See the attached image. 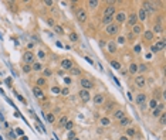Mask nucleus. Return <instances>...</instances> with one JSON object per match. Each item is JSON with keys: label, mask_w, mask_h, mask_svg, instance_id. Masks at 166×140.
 <instances>
[{"label": "nucleus", "mask_w": 166, "mask_h": 140, "mask_svg": "<svg viewBox=\"0 0 166 140\" xmlns=\"http://www.w3.org/2000/svg\"><path fill=\"white\" fill-rule=\"evenodd\" d=\"M119 30H121V28H119V26L116 23H111V24H108V26L105 27V33L108 35H111V37H112V35H116L119 33Z\"/></svg>", "instance_id": "1"}, {"label": "nucleus", "mask_w": 166, "mask_h": 140, "mask_svg": "<svg viewBox=\"0 0 166 140\" xmlns=\"http://www.w3.org/2000/svg\"><path fill=\"white\" fill-rule=\"evenodd\" d=\"M116 13V7L114 6V1H108V6L104 10V17H114Z\"/></svg>", "instance_id": "2"}, {"label": "nucleus", "mask_w": 166, "mask_h": 140, "mask_svg": "<svg viewBox=\"0 0 166 140\" xmlns=\"http://www.w3.org/2000/svg\"><path fill=\"white\" fill-rule=\"evenodd\" d=\"M142 9L148 13V16L156 13V6H155V3H152V1H142Z\"/></svg>", "instance_id": "3"}, {"label": "nucleus", "mask_w": 166, "mask_h": 140, "mask_svg": "<svg viewBox=\"0 0 166 140\" xmlns=\"http://www.w3.org/2000/svg\"><path fill=\"white\" fill-rule=\"evenodd\" d=\"M126 16L128 14L125 13V11H116L115 16H114L115 23H116L118 26H121V24H124V23H126Z\"/></svg>", "instance_id": "4"}, {"label": "nucleus", "mask_w": 166, "mask_h": 140, "mask_svg": "<svg viewBox=\"0 0 166 140\" xmlns=\"http://www.w3.org/2000/svg\"><path fill=\"white\" fill-rule=\"evenodd\" d=\"M36 61V55L34 53H31V51H26V53L23 54V62L27 64V65H31L33 62Z\"/></svg>", "instance_id": "5"}, {"label": "nucleus", "mask_w": 166, "mask_h": 140, "mask_svg": "<svg viewBox=\"0 0 166 140\" xmlns=\"http://www.w3.org/2000/svg\"><path fill=\"white\" fill-rule=\"evenodd\" d=\"M78 96H80V99H81L82 103H88L90 99H91V93H90V91H87V89H81V91L78 92Z\"/></svg>", "instance_id": "6"}, {"label": "nucleus", "mask_w": 166, "mask_h": 140, "mask_svg": "<svg viewBox=\"0 0 166 140\" xmlns=\"http://www.w3.org/2000/svg\"><path fill=\"white\" fill-rule=\"evenodd\" d=\"M126 24H128V27H131V28L135 26V24H138V17H136L135 11H132L131 14L126 16Z\"/></svg>", "instance_id": "7"}, {"label": "nucleus", "mask_w": 166, "mask_h": 140, "mask_svg": "<svg viewBox=\"0 0 166 140\" xmlns=\"http://www.w3.org/2000/svg\"><path fill=\"white\" fill-rule=\"evenodd\" d=\"M135 85H136V88H139V89L146 86V78H145V75H138V76H135Z\"/></svg>", "instance_id": "8"}, {"label": "nucleus", "mask_w": 166, "mask_h": 140, "mask_svg": "<svg viewBox=\"0 0 166 140\" xmlns=\"http://www.w3.org/2000/svg\"><path fill=\"white\" fill-rule=\"evenodd\" d=\"M87 18H88V14L87 11L84 9H78L77 10V20H78L80 23H85L87 21Z\"/></svg>", "instance_id": "9"}, {"label": "nucleus", "mask_w": 166, "mask_h": 140, "mask_svg": "<svg viewBox=\"0 0 166 140\" xmlns=\"http://www.w3.org/2000/svg\"><path fill=\"white\" fill-rule=\"evenodd\" d=\"M72 67H74V62L71 61L70 58H64V60L61 61V68H62V70L70 71L71 68H72Z\"/></svg>", "instance_id": "10"}, {"label": "nucleus", "mask_w": 166, "mask_h": 140, "mask_svg": "<svg viewBox=\"0 0 166 140\" xmlns=\"http://www.w3.org/2000/svg\"><path fill=\"white\" fill-rule=\"evenodd\" d=\"M146 101H148V96H146V93H144V92L138 93L136 98H135V102H136V105L138 106L142 105V103H146Z\"/></svg>", "instance_id": "11"}, {"label": "nucleus", "mask_w": 166, "mask_h": 140, "mask_svg": "<svg viewBox=\"0 0 166 140\" xmlns=\"http://www.w3.org/2000/svg\"><path fill=\"white\" fill-rule=\"evenodd\" d=\"M92 102H94V105L95 106H101L105 102V96L102 95V93H96L95 96L92 98Z\"/></svg>", "instance_id": "12"}, {"label": "nucleus", "mask_w": 166, "mask_h": 140, "mask_svg": "<svg viewBox=\"0 0 166 140\" xmlns=\"http://www.w3.org/2000/svg\"><path fill=\"white\" fill-rule=\"evenodd\" d=\"M80 85H81V88H82V89H87V91H90V89L94 86V85H92V82L88 78H82L81 81H80Z\"/></svg>", "instance_id": "13"}, {"label": "nucleus", "mask_w": 166, "mask_h": 140, "mask_svg": "<svg viewBox=\"0 0 166 140\" xmlns=\"http://www.w3.org/2000/svg\"><path fill=\"white\" fill-rule=\"evenodd\" d=\"M106 50H108V53L115 54L118 51V45L115 44V41H108V43H106Z\"/></svg>", "instance_id": "14"}, {"label": "nucleus", "mask_w": 166, "mask_h": 140, "mask_svg": "<svg viewBox=\"0 0 166 140\" xmlns=\"http://www.w3.org/2000/svg\"><path fill=\"white\" fill-rule=\"evenodd\" d=\"M165 109V105L163 103H159L158 105V108H155V109H152V115H153V118H159L162 115V110Z\"/></svg>", "instance_id": "15"}, {"label": "nucleus", "mask_w": 166, "mask_h": 140, "mask_svg": "<svg viewBox=\"0 0 166 140\" xmlns=\"http://www.w3.org/2000/svg\"><path fill=\"white\" fill-rule=\"evenodd\" d=\"M112 118L115 119V120H121L122 118H125V112H124V109H116L114 112V115H112Z\"/></svg>", "instance_id": "16"}, {"label": "nucleus", "mask_w": 166, "mask_h": 140, "mask_svg": "<svg viewBox=\"0 0 166 140\" xmlns=\"http://www.w3.org/2000/svg\"><path fill=\"white\" fill-rule=\"evenodd\" d=\"M33 93H34V96L37 98V99H41V98H44V92L41 88L38 86H33Z\"/></svg>", "instance_id": "17"}, {"label": "nucleus", "mask_w": 166, "mask_h": 140, "mask_svg": "<svg viewBox=\"0 0 166 140\" xmlns=\"http://www.w3.org/2000/svg\"><path fill=\"white\" fill-rule=\"evenodd\" d=\"M136 17H138V20H140V21H145V20L148 18V13H146V11H145V10L140 7L139 11L136 13Z\"/></svg>", "instance_id": "18"}, {"label": "nucleus", "mask_w": 166, "mask_h": 140, "mask_svg": "<svg viewBox=\"0 0 166 140\" xmlns=\"http://www.w3.org/2000/svg\"><path fill=\"white\" fill-rule=\"evenodd\" d=\"M142 28H144V27L140 26V24H135V26L132 27L131 33H132V34H134V35H135V37H136V35L142 34Z\"/></svg>", "instance_id": "19"}, {"label": "nucleus", "mask_w": 166, "mask_h": 140, "mask_svg": "<svg viewBox=\"0 0 166 140\" xmlns=\"http://www.w3.org/2000/svg\"><path fill=\"white\" fill-rule=\"evenodd\" d=\"M128 74H138V64H136V62H131V64H129Z\"/></svg>", "instance_id": "20"}, {"label": "nucleus", "mask_w": 166, "mask_h": 140, "mask_svg": "<svg viewBox=\"0 0 166 140\" xmlns=\"http://www.w3.org/2000/svg\"><path fill=\"white\" fill-rule=\"evenodd\" d=\"M144 33V38L146 40V41H152L153 37H155V34H153L150 30H146V31H142Z\"/></svg>", "instance_id": "21"}, {"label": "nucleus", "mask_w": 166, "mask_h": 140, "mask_svg": "<svg viewBox=\"0 0 166 140\" xmlns=\"http://www.w3.org/2000/svg\"><path fill=\"white\" fill-rule=\"evenodd\" d=\"M46 85H47V79H46V78H43V76H41V78H38L37 81H36V86L41 88V89H43V88L46 86Z\"/></svg>", "instance_id": "22"}, {"label": "nucleus", "mask_w": 166, "mask_h": 140, "mask_svg": "<svg viewBox=\"0 0 166 140\" xmlns=\"http://www.w3.org/2000/svg\"><path fill=\"white\" fill-rule=\"evenodd\" d=\"M131 122H132V119H129V118H122L121 120H119V126H122V127H126V126H129L131 125Z\"/></svg>", "instance_id": "23"}, {"label": "nucleus", "mask_w": 166, "mask_h": 140, "mask_svg": "<svg viewBox=\"0 0 166 140\" xmlns=\"http://www.w3.org/2000/svg\"><path fill=\"white\" fill-rule=\"evenodd\" d=\"M43 70V65L40 64L38 61H34L33 64H31V71H36V72H38V71Z\"/></svg>", "instance_id": "24"}, {"label": "nucleus", "mask_w": 166, "mask_h": 140, "mask_svg": "<svg viewBox=\"0 0 166 140\" xmlns=\"http://www.w3.org/2000/svg\"><path fill=\"white\" fill-rule=\"evenodd\" d=\"M158 105H159V101H158V98H153V99H150L148 103L149 109H155V108H158Z\"/></svg>", "instance_id": "25"}, {"label": "nucleus", "mask_w": 166, "mask_h": 140, "mask_svg": "<svg viewBox=\"0 0 166 140\" xmlns=\"http://www.w3.org/2000/svg\"><path fill=\"white\" fill-rule=\"evenodd\" d=\"M146 70H148V67H146V64H138V74H145L146 72Z\"/></svg>", "instance_id": "26"}, {"label": "nucleus", "mask_w": 166, "mask_h": 140, "mask_svg": "<svg viewBox=\"0 0 166 140\" xmlns=\"http://www.w3.org/2000/svg\"><path fill=\"white\" fill-rule=\"evenodd\" d=\"M134 136H136V129H134V127H128L126 129V137H134Z\"/></svg>", "instance_id": "27"}, {"label": "nucleus", "mask_w": 166, "mask_h": 140, "mask_svg": "<svg viewBox=\"0 0 166 140\" xmlns=\"http://www.w3.org/2000/svg\"><path fill=\"white\" fill-rule=\"evenodd\" d=\"M68 120H70V119L67 118V116H61V118H60V120H58V126H60V127H64V126H66V123L68 122Z\"/></svg>", "instance_id": "28"}, {"label": "nucleus", "mask_w": 166, "mask_h": 140, "mask_svg": "<svg viewBox=\"0 0 166 140\" xmlns=\"http://www.w3.org/2000/svg\"><path fill=\"white\" fill-rule=\"evenodd\" d=\"M150 31H152L153 34H155V33H162V31H163V26H160V24H155Z\"/></svg>", "instance_id": "29"}, {"label": "nucleus", "mask_w": 166, "mask_h": 140, "mask_svg": "<svg viewBox=\"0 0 166 140\" xmlns=\"http://www.w3.org/2000/svg\"><path fill=\"white\" fill-rule=\"evenodd\" d=\"M68 38H70V41H71V43H77V41H78V34L72 31V33H70Z\"/></svg>", "instance_id": "30"}, {"label": "nucleus", "mask_w": 166, "mask_h": 140, "mask_svg": "<svg viewBox=\"0 0 166 140\" xmlns=\"http://www.w3.org/2000/svg\"><path fill=\"white\" fill-rule=\"evenodd\" d=\"M126 43V40H125V35H119L118 38H116V41H115V44H116V45H124V44Z\"/></svg>", "instance_id": "31"}, {"label": "nucleus", "mask_w": 166, "mask_h": 140, "mask_svg": "<svg viewBox=\"0 0 166 140\" xmlns=\"http://www.w3.org/2000/svg\"><path fill=\"white\" fill-rule=\"evenodd\" d=\"M155 45L158 47V50H159V51L165 50V40H159V41H158V43L155 44Z\"/></svg>", "instance_id": "32"}, {"label": "nucleus", "mask_w": 166, "mask_h": 140, "mask_svg": "<svg viewBox=\"0 0 166 140\" xmlns=\"http://www.w3.org/2000/svg\"><path fill=\"white\" fill-rule=\"evenodd\" d=\"M100 4V1L98 0H90L88 1V6H90V9H96V6Z\"/></svg>", "instance_id": "33"}, {"label": "nucleus", "mask_w": 166, "mask_h": 140, "mask_svg": "<svg viewBox=\"0 0 166 140\" xmlns=\"http://www.w3.org/2000/svg\"><path fill=\"white\" fill-rule=\"evenodd\" d=\"M52 75V71L48 70V68H44L43 70V78H48V76H51Z\"/></svg>", "instance_id": "34"}, {"label": "nucleus", "mask_w": 166, "mask_h": 140, "mask_svg": "<svg viewBox=\"0 0 166 140\" xmlns=\"http://www.w3.org/2000/svg\"><path fill=\"white\" fill-rule=\"evenodd\" d=\"M111 23H114V17H104L102 18V24H105V26H108Z\"/></svg>", "instance_id": "35"}, {"label": "nucleus", "mask_w": 166, "mask_h": 140, "mask_svg": "<svg viewBox=\"0 0 166 140\" xmlns=\"http://www.w3.org/2000/svg\"><path fill=\"white\" fill-rule=\"evenodd\" d=\"M72 127H74V122H72V120H68V122L66 123L64 129H66V130H72Z\"/></svg>", "instance_id": "36"}, {"label": "nucleus", "mask_w": 166, "mask_h": 140, "mask_svg": "<svg viewBox=\"0 0 166 140\" xmlns=\"http://www.w3.org/2000/svg\"><path fill=\"white\" fill-rule=\"evenodd\" d=\"M74 137H77V132H75V130H70V132H68V135H67V139L72 140Z\"/></svg>", "instance_id": "37"}, {"label": "nucleus", "mask_w": 166, "mask_h": 140, "mask_svg": "<svg viewBox=\"0 0 166 140\" xmlns=\"http://www.w3.org/2000/svg\"><path fill=\"white\" fill-rule=\"evenodd\" d=\"M109 64H111V65L114 67L115 70H121V64H119V62L116 61V60H112V61L109 62Z\"/></svg>", "instance_id": "38"}, {"label": "nucleus", "mask_w": 166, "mask_h": 140, "mask_svg": "<svg viewBox=\"0 0 166 140\" xmlns=\"http://www.w3.org/2000/svg\"><path fill=\"white\" fill-rule=\"evenodd\" d=\"M101 125H102V126H108V125H111V119L109 118H102L101 119Z\"/></svg>", "instance_id": "39"}, {"label": "nucleus", "mask_w": 166, "mask_h": 140, "mask_svg": "<svg viewBox=\"0 0 166 140\" xmlns=\"http://www.w3.org/2000/svg\"><path fill=\"white\" fill-rule=\"evenodd\" d=\"M54 120H56L54 113H47V122L48 123H54Z\"/></svg>", "instance_id": "40"}, {"label": "nucleus", "mask_w": 166, "mask_h": 140, "mask_svg": "<svg viewBox=\"0 0 166 140\" xmlns=\"http://www.w3.org/2000/svg\"><path fill=\"white\" fill-rule=\"evenodd\" d=\"M52 28H54V31H56V33H58V34H64V30H62L61 26H54Z\"/></svg>", "instance_id": "41"}, {"label": "nucleus", "mask_w": 166, "mask_h": 140, "mask_svg": "<svg viewBox=\"0 0 166 140\" xmlns=\"http://www.w3.org/2000/svg\"><path fill=\"white\" fill-rule=\"evenodd\" d=\"M125 40H126V41H129V43H134V40H135V35H134L131 31H129V34L125 37Z\"/></svg>", "instance_id": "42"}, {"label": "nucleus", "mask_w": 166, "mask_h": 140, "mask_svg": "<svg viewBox=\"0 0 166 140\" xmlns=\"http://www.w3.org/2000/svg\"><path fill=\"white\" fill-rule=\"evenodd\" d=\"M60 93H61L62 96H68V95H70V89H68V88H62L61 89V92H60Z\"/></svg>", "instance_id": "43"}, {"label": "nucleus", "mask_w": 166, "mask_h": 140, "mask_svg": "<svg viewBox=\"0 0 166 140\" xmlns=\"http://www.w3.org/2000/svg\"><path fill=\"white\" fill-rule=\"evenodd\" d=\"M22 70H23V72H26V74H28V72H31V65H27V64H24Z\"/></svg>", "instance_id": "44"}, {"label": "nucleus", "mask_w": 166, "mask_h": 140, "mask_svg": "<svg viewBox=\"0 0 166 140\" xmlns=\"http://www.w3.org/2000/svg\"><path fill=\"white\" fill-rule=\"evenodd\" d=\"M68 72H70L71 75H80V70H78V68H75V67H72Z\"/></svg>", "instance_id": "45"}, {"label": "nucleus", "mask_w": 166, "mask_h": 140, "mask_svg": "<svg viewBox=\"0 0 166 140\" xmlns=\"http://www.w3.org/2000/svg\"><path fill=\"white\" fill-rule=\"evenodd\" d=\"M165 122H166V116H165V113H162L160 116H159V123L163 126V125H165Z\"/></svg>", "instance_id": "46"}, {"label": "nucleus", "mask_w": 166, "mask_h": 140, "mask_svg": "<svg viewBox=\"0 0 166 140\" xmlns=\"http://www.w3.org/2000/svg\"><path fill=\"white\" fill-rule=\"evenodd\" d=\"M37 55H38V58H41V60H44V58H46V53H44L43 50H40L38 53H37Z\"/></svg>", "instance_id": "47"}, {"label": "nucleus", "mask_w": 166, "mask_h": 140, "mask_svg": "<svg viewBox=\"0 0 166 140\" xmlns=\"http://www.w3.org/2000/svg\"><path fill=\"white\" fill-rule=\"evenodd\" d=\"M51 92H52V93H60V92H61V89H60L58 86H52L51 88Z\"/></svg>", "instance_id": "48"}, {"label": "nucleus", "mask_w": 166, "mask_h": 140, "mask_svg": "<svg viewBox=\"0 0 166 140\" xmlns=\"http://www.w3.org/2000/svg\"><path fill=\"white\" fill-rule=\"evenodd\" d=\"M16 135H17V136H24V132H23V129L17 127V129H16Z\"/></svg>", "instance_id": "49"}, {"label": "nucleus", "mask_w": 166, "mask_h": 140, "mask_svg": "<svg viewBox=\"0 0 166 140\" xmlns=\"http://www.w3.org/2000/svg\"><path fill=\"white\" fill-rule=\"evenodd\" d=\"M150 51H152L153 54H156V53H159V50H158V47L156 45H155V44H153L152 47H150Z\"/></svg>", "instance_id": "50"}, {"label": "nucleus", "mask_w": 166, "mask_h": 140, "mask_svg": "<svg viewBox=\"0 0 166 140\" xmlns=\"http://www.w3.org/2000/svg\"><path fill=\"white\" fill-rule=\"evenodd\" d=\"M47 23H48V26H51V27L56 26V23H54V20H52V18H47Z\"/></svg>", "instance_id": "51"}, {"label": "nucleus", "mask_w": 166, "mask_h": 140, "mask_svg": "<svg viewBox=\"0 0 166 140\" xmlns=\"http://www.w3.org/2000/svg\"><path fill=\"white\" fill-rule=\"evenodd\" d=\"M146 108H148V102H146V103H142V105H139V109H140V110H145Z\"/></svg>", "instance_id": "52"}, {"label": "nucleus", "mask_w": 166, "mask_h": 140, "mask_svg": "<svg viewBox=\"0 0 166 140\" xmlns=\"http://www.w3.org/2000/svg\"><path fill=\"white\" fill-rule=\"evenodd\" d=\"M44 4L50 7V6H52V4H54V1H51V0H46V1H44Z\"/></svg>", "instance_id": "53"}, {"label": "nucleus", "mask_w": 166, "mask_h": 140, "mask_svg": "<svg viewBox=\"0 0 166 140\" xmlns=\"http://www.w3.org/2000/svg\"><path fill=\"white\" fill-rule=\"evenodd\" d=\"M135 53L136 54L140 53V45H139V44H136V45H135Z\"/></svg>", "instance_id": "54"}, {"label": "nucleus", "mask_w": 166, "mask_h": 140, "mask_svg": "<svg viewBox=\"0 0 166 140\" xmlns=\"http://www.w3.org/2000/svg\"><path fill=\"white\" fill-rule=\"evenodd\" d=\"M64 83L70 85V83H71V78H68V76H67V78H64Z\"/></svg>", "instance_id": "55"}, {"label": "nucleus", "mask_w": 166, "mask_h": 140, "mask_svg": "<svg viewBox=\"0 0 166 140\" xmlns=\"http://www.w3.org/2000/svg\"><path fill=\"white\" fill-rule=\"evenodd\" d=\"M112 106H114V103H108V105H106V108H105V109H106V110H111V109H112Z\"/></svg>", "instance_id": "56"}, {"label": "nucleus", "mask_w": 166, "mask_h": 140, "mask_svg": "<svg viewBox=\"0 0 166 140\" xmlns=\"http://www.w3.org/2000/svg\"><path fill=\"white\" fill-rule=\"evenodd\" d=\"M10 137H12V139H16V133H13V132H12V133H10Z\"/></svg>", "instance_id": "57"}, {"label": "nucleus", "mask_w": 166, "mask_h": 140, "mask_svg": "<svg viewBox=\"0 0 166 140\" xmlns=\"http://www.w3.org/2000/svg\"><path fill=\"white\" fill-rule=\"evenodd\" d=\"M85 60H87V61H88V62H90V64H94V62H92V60H91V58H88V57H85Z\"/></svg>", "instance_id": "58"}, {"label": "nucleus", "mask_w": 166, "mask_h": 140, "mask_svg": "<svg viewBox=\"0 0 166 140\" xmlns=\"http://www.w3.org/2000/svg\"><path fill=\"white\" fill-rule=\"evenodd\" d=\"M6 83H7V85H10V83H12V79L7 78V79H6Z\"/></svg>", "instance_id": "59"}, {"label": "nucleus", "mask_w": 166, "mask_h": 140, "mask_svg": "<svg viewBox=\"0 0 166 140\" xmlns=\"http://www.w3.org/2000/svg\"><path fill=\"white\" fill-rule=\"evenodd\" d=\"M119 140H129V139H128L126 136H121V139H119Z\"/></svg>", "instance_id": "60"}, {"label": "nucleus", "mask_w": 166, "mask_h": 140, "mask_svg": "<svg viewBox=\"0 0 166 140\" xmlns=\"http://www.w3.org/2000/svg\"><path fill=\"white\" fill-rule=\"evenodd\" d=\"M27 47H28V48H33V47H34V44H33V43H28V45H27Z\"/></svg>", "instance_id": "61"}, {"label": "nucleus", "mask_w": 166, "mask_h": 140, "mask_svg": "<svg viewBox=\"0 0 166 140\" xmlns=\"http://www.w3.org/2000/svg\"><path fill=\"white\" fill-rule=\"evenodd\" d=\"M22 140H28V139H27L26 136H22Z\"/></svg>", "instance_id": "62"}, {"label": "nucleus", "mask_w": 166, "mask_h": 140, "mask_svg": "<svg viewBox=\"0 0 166 140\" xmlns=\"http://www.w3.org/2000/svg\"><path fill=\"white\" fill-rule=\"evenodd\" d=\"M72 140H80V139H78V137H74V139H72Z\"/></svg>", "instance_id": "63"}]
</instances>
